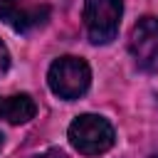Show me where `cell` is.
Returning a JSON list of instances; mask_svg holds the SVG:
<instances>
[{"mask_svg": "<svg viewBox=\"0 0 158 158\" xmlns=\"http://www.w3.org/2000/svg\"><path fill=\"white\" fill-rule=\"evenodd\" d=\"M7 69H10V52H7V47H5L2 40H0V77H2Z\"/></svg>", "mask_w": 158, "mask_h": 158, "instance_id": "cell-7", "label": "cell"}, {"mask_svg": "<svg viewBox=\"0 0 158 158\" xmlns=\"http://www.w3.org/2000/svg\"><path fill=\"white\" fill-rule=\"evenodd\" d=\"M0 20L15 32H30L49 20V5H32L27 0H0Z\"/></svg>", "mask_w": 158, "mask_h": 158, "instance_id": "cell-5", "label": "cell"}, {"mask_svg": "<svg viewBox=\"0 0 158 158\" xmlns=\"http://www.w3.org/2000/svg\"><path fill=\"white\" fill-rule=\"evenodd\" d=\"M37 114V104L30 94H12V96H0V118H5L7 123H27L30 118H35Z\"/></svg>", "mask_w": 158, "mask_h": 158, "instance_id": "cell-6", "label": "cell"}, {"mask_svg": "<svg viewBox=\"0 0 158 158\" xmlns=\"http://www.w3.org/2000/svg\"><path fill=\"white\" fill-rule=\"evenodd\" d=\"M0 146H2V133H0Z\"/></svg>", "mask_w": 158, "mask_h": 158, "instance_id": "cell-8", "label": "cell"}, {"mask_svg": "<svg viewBox=\"0 0 158 158\" xmlns=\"http://www.w3.org/2000/svg\"><path fill=\"white\" fill-rule=\"evenodd\" d=\"M128 52L138 69L158 72V17H141L128 37Z\"/></svg>", "mask_w": 158, "mask_h": 158, "instance_id": "cell-4", "label": "cell"}, {"mask_svg": "<svg viewBox=\"0 0 158 158\" xmlns=\"http://www.w3.org/2000/svg\"><path fill=\"white\" fill-rule=\"evenodd\" d=\"M47 84L54 96H59L64 101H74L89 89L91 69L81 57L67 54V57H59L52 62V67L47 72Z\"/></svg>", "mask_w": 158, "mask_h": 158, "instance_id": "cell-2", "label": "cell"}, {"mask_svg": "<svg viewBox=\"0 0 158 158\" xmlns=\"http://www.w3.org/2000/svg\"><path fill=\"white\" fill-rule=\"evenodd\" d=\"M123 15L121 0H84V25L94 44H109L118 35Z\"/></svg>", "mask_w": 158, "mask_h": 158, "instance_id": "cell-3", "label": "cell"}, {"mask_svg": "<svg viewBox=\"0 0 158 158\" xmlns=\"http://www.w3.org/2000/svg\"><path fill=\"white\" fill-rule=\"evenodd\" d=\"M67 138H69L72 148L79 151L81 156H101L114 146L116 133H114V126L104 116L81 114L69 123Z\"/></svg>", "mask_w": 158, "mask_h": 158, "instance_id": "cell-1", "label": "cell"}, {"mask_svg": "<svg viewBox=\"0 0 158 158\" xmlns=\"http://www.w3.org/2000/svg\"><path fill=\"white\" fill-rule=\"evenodd\" d=\"M151 158H158V153H156V156H151Z\"/></svg>", "mask_w": 158, "mask_h": 158, "instance_id": "cell-9", "label": "cell"}]
</instances>
